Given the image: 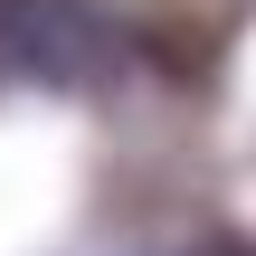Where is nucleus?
I'll return each instance as SVG.
<instances>
[{
	"label": "nucleus",
	"instance_id": "f257e3e1",
	"mask_svg": "<svg viewBox=\"0 0 256 256\" xmlns=\"http://www.w3.org/2000/svg\"><path fill=\"white\" fill-rule=\"evenodd\" d=\"M124 57L95 0H0V86H104Z\"/></svg>",
	"mask_w": 256,
	"mask_h": 256
}]
</instances>
